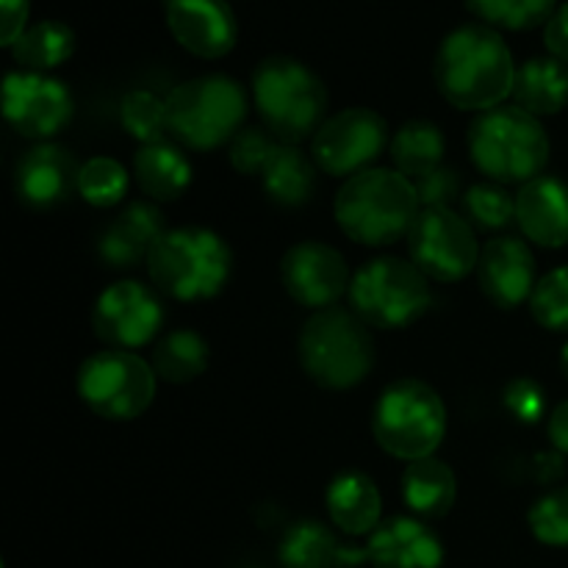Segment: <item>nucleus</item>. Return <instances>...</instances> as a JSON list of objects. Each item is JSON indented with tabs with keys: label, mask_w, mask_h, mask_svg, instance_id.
Here are the masks:
<instances>
[{
	"label": "nucleus",
	"mask_w": 568,
	"mask_h": 568,
	"mask_svg": "<svg viewBox=\"0 0 568 568\" xmlns=\"http://www.w3.org/2000/svg\"><path fill=\"white\" fill-rule=\"evenodd\" d=\"M433 75L449 105L483 114L514 94V53L494 28L460 26L438 48Z\"/></svg>",
	"instance_id": "nucleus-1"
},
{
	"label": "nucleus",
	"mask_w": 568,
	"mask_h": 568,
	"mask_svg": "<svg viewBox=\"0 0 568 568\" xmlns=\"http://www.w3.org/2000/svg\"><path fill=\"white\" fill-rule=\"evenodd\" d=\"M414 181L397 170L358 172L336 194V222L342 233L364 247H388L408 236L419 214Z\"/></svg>",
	"instance_id": "nucleus-2"
},
{
	"label": "nucleus",
	"mask_w": 568,
	"mask_h": 568,
	"mask_svg": "<svg viewBox=\"0 0 568 568\" xmlns=\"http://www.w3.org/2000/svg\"><path fill=\"white\" fill-rule=\"evenodd\" d=\"M469 153L477 170L499 186H525L541 178L549 136L541 120L519 105L483 111L469 128Z\"/></svg>",
	"instance_id": "nucleus-3"
},
{
	"label": "nucleus",
	"mask_w": 568,
	"mask_h": 568,
	"mask_svg": "<svg viewBox=\"0 0 568 568\" xmlns=\"http://www.w3.org/2000/svg\"><path fill=\"white\" fill-rule=\"evenodd\" d=\"M144 264L155 292L181 303H200L225 288L233 255L225 239L209 227H178L153 244Z\"/></svg>",
	"instance_id": "nucleus-4"
},
{
	"label": "nucleus",
	"mask_w": 568,
	"mask_h": 568,
	"mask_svg": "<svg viewBox=\"0 0 568 568\" xmlns=\"http://www.w3.org/2000/svg\"><path fill=\"white\" fill-rule=\"evenodd\" d=\"M253 98L266 131L283 144L314 139L325 125V83L297 59L272 55L261 61L253 72Z\"/></svg>",
	"instance_id": "nucleus-5"
},
{
	"label": "nucleus",
	"mask_w": 568,
	"mask_h": 568,
	"mask_svg": "<svg viewBox=\"0 0 568 568\" xmlns=\"http://www.w3.org/2000/svg\"><path fill=\"white\" fill-rule=\"evenodd\" d=\"M300 364L316 386L327 392H347L375 366V338L369 325L349 308L314 311L297 342Z\"/></svg>",
	"instance_id": "nucleus-6"
},
{
	"label": "nucleus",
	"mask_w": 568,
	"mask_h": 568,
	"mask_svg": "<svg viewBox=\"0 0 568 568\" xmlns=\"http://www.w3.org/2000/svg\"><path fill=\"white\" fill-rule=\"evenodd\" d=\"M247 94L227 75H200L166 94V125L178 144L197 153L233 142L244 128Z\"/></svg>",
	"instance_id": "nucleus-7"
},
{
	"label": "nucleus",
	"mask_w": 568,
	"mask_h": 568,
	"mask_svg": "<svg viewBox=\"0 0 568 568\" xmlns=\"http://www.w3.org/2000/svg\"><path fill=\"white\" fill-rule=\"evenodd\" d=\"M372 433L377 447L392 458L422 460L433 458L447 436V405L436 388L405 377L392 383L372 410Z\"/></svg>",
	"instance_id": "nucleus-8"
},
{
	"label": "nucleus",
	"mask_w": 568,
	"mask_h": 568,
	"mask_svg": "<svg viewBox=\"0 0 568 568\" xmlns=\"http://www.w3.org/2000/svg\"><path fill=\"white\" fill-rule=\"evenodd\" d=\"M349 311L375 331H403L427 314L430 277L414 261L383 258L361 266L349 283Z\"/></svg>",
	"instance_id": "nucleus-9"
},
{
	"label": "nucleus",
	"mask_w": 568,
	"mask_h": 568,
	"mask_svg": "<svg viewBox=\"0 0 568 568\" xmlns=\"http://www.w3.org/2000/svg\"><path fill=\"white\" fill-rule=\"evenodd\" d=\"M155 369L128 349L89 355L78 369V394L89 410L109 422L139 419L155 399Z\"/></svg>",
	"instance_id": "nucleus-10"
},
{
	"label": "nucleus",
	"mask_w": 568,
	"mask_h": 568,
	"mask_svg": "<svg viewBox=\"0 0 568 568\" xmlns=\"http://www.w3.org/2000/svg\"><path fill=\"white\" fill-rule=\"evenodd\" d=\"M410 261L430 281L458 283L477 270L480 244L475 227L453 209H419L408 231Z\"/></svg>",
	"instance_id": "nucleus-11"
},
{
	"label": "nucleus",
	"mask_w": 568,
	"mask_h": 568,
	"mask_svg": "<svg viewBox=\"0 0 568 568\" xmlns=\"http://www.w3.org/2000/svg\"><path fill=\"white\" fill-rule=\"evenodd\" d=\"M388 125L372 109H344L325 120L311 139V159L325 175L353 178L372 170L377 155L386 150Z\"/></svg>",
	"instance_id": "nucleus-12"
},
{
	"label": "nucleus",
	"mask_w": 568,
	"mask_h": 568,
	"mask_svg": "<svg viewBox=\"0 0 568 568\" xmlns=\"http://www.w3.org/2000/svg\"><path fill=\"white\" fill-rule=\"evenodd\" d=\"M164 325V305L150 286L120 281L105 288L92 308L94 336L111 349L148 347Z\"/></svg>",
	"instance_id": "nucleus-13"
},
{
	"label": "nucleus",
	"mask_w": 568,
	"mask_h": 568,
	"mask_svg": "<svg viewBox=\"0 0 568 568\" xmlns=\"http://www.w3.org/2000/svg\"><path fill=\"white\" fill-rule=\"evenodd\" d=\"M3 114L20 136L42 144L70 125L72 94L44 72H9L3 81Z\"/></svg>",
	"instance_id": "nucleus-14"
},
{
	"label": "nucleus",
	"mask_w": 568,
	"mask_h": 568,
	"mask_svg": "<svg viewBox=\"0 0 568 568\" xmlns=\"http://www.w3.org/2000/svg\"><path fill=\"white\" fill-rule=\"evenodd\" d=\"M283 288L305 308H333L349 292V266L336 247L325 242H300L281 261Z\"/></svg>",
	"instance_id": "nucleus-15"
},
{
	"label": "nucleus",
	"mask_w": 568,
	"mask_h": 568,
	"mask_svg": "<svg viewBox=\"0 0 568 568\" xmlns=\"http://www.w3.org/2000/svg\"><path fill=\"white\" fill-rule=\"evenodd\" d=\"M475 272L488 303L503 311H514L521 303H530L538 286L536 255H532L530 244L519 236L491 239L480 250Z\"/></svg>",
	"instance_id": "nucleus-16"
},
{
	"label": "nucleus",
	"mask_w": 568,
	"mask_h": 568,
	"mask_svg": "<svg viewBox=\"0 0 568 568\" xmlns=\"http://www.w3.org/2000/svg\"><path fill=\"white\" fill-rule=\"evenodd\" d=\"M166 26L197 59H222L236 48L239 26L227 0H166Z\"/></svg>",
	"instance_id": "nucleus-17"
},
{
	"label": "nucleus",
	"mask_w": 568,
	"mask_h": 568,
	"mask_svg": "<svg viewBox=\"0 0 568 568\" xmlns=\"http://www.w3.org/2000/svg\"><path fill=\"white\" fill-rule=\"evenodd\" d=\"M81 166L75 155L53 142H42L17 161V197L31 209H55L78 192Z\"/></svg>",
	"instance_id": "nucleus-18"
},
{
	"label": "nucleus",
	"mask_w": 568,
	"mask_h": 568,
	"mask_svg": "<svg viewBox=\"0 0 568 568\" xmlns=\"http://www.w3.org/2000/svg\"><path fill=\"white\" fill-rule=\"evenodd\" d=\"M366 560L375 568H442L444 544L416 516H392L366 541Z\"/></svg>",
	"instance_id": "nucleus-19"
},
{
	"label": "nucleus",
	"mask_w": 568,
	"mask_h": 568,
	"mask_svg": "<svg viewBox=\"0 0 568 568\" xmlns=\"http://www.w3.org/2000/svg\"><path fill=\"white\" fill-rule=\"evenodd\" d=\"M516 222L532 244L558 250L568 244V183L541 175L516 194Z\"/></svg>",
	"instance_id": "nucleus-20"
},
{
	"label": "nucleus",
	"mask_w": 568,
	"mask_h": 568,
	"mask_svg": "<svg viewBox=\"0 0 568 568\" xmlns=\"http://www.w3.org/2000/svg\"><path fill=\"white\" fill-rule=\"evenodd\" d=\"M164 233V216L155 203H131L105 227L98 242V253L114 270H131L148 261L150 250Z\"/></svg>",
	"instance_id": "nucleus-21"
},
{
	"label": "nucleus",
	"mask_w": 568,
	"mask_h": 568,
	"mask_svg": "<svg viewBox=\"0 0 568 568\" xmlns=\"http://www.w3.org/2000/svg\"><path fill=\"white\" fill-rule=\"evenodd\" d=\"M325 505L333 525L347 536H372L381 525V491L364 471H342L333 477L325 494Z\"/></svg>",
	"instance_id": "nucleus-22"
},
{
	"label": "nucleus",
	"mask_w": 568,
	"mask_h": 568,
	"mask_svg": "<svg viewBox=\"0 0 568 568\" xmlns=\"http://www.w3.org/2000/svg\"><path fill=\"white\" fill-rule=\"evenodd\" d=\"M403 503L416 519L436 521L453 510L455 497H458V480L455 471L438 458L410 460L403 471Z\"/></svg>",
	"instance_id": "nucleus-23"
},
{
	"label": "nucleus",
	"mask_w": 568,
	"mask_h": 568,
	"mask_svg": "<svg viewBox=\"0 0 568 568\" xmlns=\"http://www.w3.org/2000/svg\"><path fill=\"white\" fill-rule=\"evenodd\" d=\"M283 568H342L355 566L366 558V552L342 547L338 538L322 521H297L283 536L281 549Z\"/></svg>",
	"instance_id": "nucleus-24"
},
{
	"label": "nucleus",
	"mask_w": 568,
	"mask_h": 568,
	"mask_svg": "<svg viewBox=\"0 0 568 568\" xmlns=\"http://www.w3.org/2000/svg\"><path fill=\"white\" fill-rule=\"evenodd\" d=\"M133 178L153 203H172L192 183V164L186 153L166 139L139 150L133 159Z\"/></svg>",
	"instance_id": "nucleus-25"
},
{
	"label": "nucleus",
	"mask_w": 568,
	"mask_h": 568,
	"mask_svg": "<svg viewBox=\"0 0 568 568\" xmlns=\"http://www.w3.org/2000/svg\"><path fill=\"white\" fill-rule=\"evenodd\" d=\"M514 100L532 116H552L568 105V64L555 55L530 59L516 70Z\"/></svg>",
	"instance_id": "nucleus-26"
},
{
	"label": "nucleus",
	"mask_w": 568,
	"mask_h": 568,
	"mask_svg": "<svg viewBox=\"0 0 568 568\" xmlns=\"http://www.w3.org/2000/svg\"><path fill=\"white\" fill-rule=\"evenodd\" d=\"M316 161L305 155L297 144H277L272 159L261 172V186L270 194L272 203L297 209L311 200L316 189Z\"/></svg>",
	"instance_id": "nucleus-27"
},
{
	"label": "nucleus",
	"mask_w": 568,
	"mask_h": 568,
	"mask_svg": "<svg viewBox=\"0 0 568 568\" xmlns=\"http://www.w3.org/2000/svg\"><path fill=\"white\" fill-rule=\"evenodd\" d=\"M444 150H447V139H444L442 128L430 120L405 122L392 136V144H388V155H392L394 166L408 181H416V178L438 170L444 161Z\"/></svg>",
	"instance_id": "nucleus-28"
},
{
	"label": "nucleus",
	"mask_w": 568,
	"mask_h": 568,
	"mask_svg": "<svg viewBox=\"0 0 568 568\" xmlns=\"http://www.w3.org/2000/svg\"><path fill=\"white\" fill-rule=\"evenodd\" d=\"M153 369L161 381L172 386L192 383L209 369V342L194 331H172L155 342Z\"/></svg>",
	"instance_id": "nucleus-29"
},
{
	"label": "nucleus",
	"mask_w": 568,
	"mask_h": 568,
	"mask_svg": "<svg viewBox=\"0 0 568 568\" xmlns=\"http://www.w3.org/2000/svg\"><path fill=\"white\" fill-rule=\"evenodd\" d=\"M9 50L22 70H55V67H61L72 53H75V33H72V28L64 26V22L44 20L26 28L22 37L17 39Z\"/></svg>",
	"instance_id": "nucleus-30"
},
{
	"label": "nucleus",
	"mask_w": 568,
	"mask_h": 568,
	"mask_svg": "<svg viewBox=\"0 0 568 568\" xmlns=\"http://www.w3.org/2000/svg\"><path fill=\"white\" fill-rule=\"evenodd\" d=\"M120 122L128 136L142 142V148L144 144L166 142V136H170V125H166V98H159L150 89H133V92H128L122 98Z\"/></svg>",
	"instance_id": "nucleus-31"
},
{
	"label": "nucleus",
	"mask_w": 568,
	"mask_h": 568,
	"mask_svg": "<svg viewBox=\"0 0 568 568\" xmlns=\"http://www.w3.org/2000/svg\"><path fill=\"white\" fill-rule=\"evenodd\" d=\"M558 0H466L469 11L480 17L483 26L505 31H527L547 26Z\"/></svg>",
	"instance_id": "nucleus-32"
},
{
	"label": "nucleus",
	"mask_w": 568,
	"mask_h": 568,
	"mask_svg": "<svg viewBox=\"0 0 568 568\" xmlns=\"http://www.w3.org/2000/svg\"><path fill=\"white\" fill-rule=\"evenodd\" d=\"M131 186V175L125 166L109 155H94L81 166V178H78V194L87 200L94 209H111V205L122 203Z\"/></svg>",
	"instance_id": "nucleus-33"
},
{
	"label": "nucleus",
	"mask_w": 568,
	"mask_h": 568,
	"mask_svg": "<svg viewBox=\"0 0 568 568\" xmlns=\"http://www.w3.org/2000/svg\"><path fill=\"white\" fill-rule=\"evenodd\" d=\"M464 216L477 231H503L516 220V197L499 183H475L464 194Z\"/></svg>",
	"instance_id": "nucleus-34"
},
{
	"label": "nucleus",
	"mask_w": 568,
	"mask_h": 568,
	"mask_svg": "<svg viewBox=\"0 0 568 568\" xmlns=\"http://www.w3.org/2000/svg\"><path fill=\"white\" fill-rule=\"evenodd\" d=\"M530 314L547 331L568 333V266H560L538 281L530 297Z\"/></svg>",
	"instance_id": "nucleus-35"
},
{
	"label": "nucleus",
	"mask_w": 568,
	"mask_h": 568,
	"mask_svg": "<svg viewBox=\"0 0 568 568\" xmlns=\"http://www.w3.org/2000/svg\"><path fill=\"white\" fill-rule=\"evenodd\" d=\"M532 536L547 547H568V486L544 494L527 514Z\"/></svg>",
	"instance_id": "nucleus-36"
},
{
	"label": "nucleus",
	"mask_w": 568,
	"mask_h": 568,
	"mask_svg": "<svg viewBox=\"0 0 568 568\" xmlns=\"http://www.w3.org/2000/svg\"><path fill=\"white\" fill-rule=\"evenodd\" d=\"M277 139L272 136L270 131L264 128H242L236 133V139L231 142V164L239 175H250V178H261L264 172L266 161L272 159L277 148Z\"/></svg>",
	"instance_id": "nucleus-37"
},
{
	"label": "nucleus",
	"mask_w": 568,
	"mask_h": 568,
	"mask_svg": "<svg viewBox=\"0 0 568 568\" xmlns=\"http://www.w3.org/2000/svg\"><path fill=\"white\" fill-rule=\"evenodd\" d=\"M503 403L521 425H536L547 414V394L530 377H516L505 386Z\"/></svg>",
	"instance_id": "nucleus-38"
},
{
	"label": "nucleus",
	"mask_w": 568,
	"mask_h": 568,
	"mask_svg": "<svg viewBox=\"0 0 568 568\" xmlns=\"http://www.w3.org/2000/svg\"><path fill=\"white\" fill-rule=\"evenodd\" d=\"M416 197L422 209H453L455 200L460 197V178L453 166H438L427 175L414 181Z\"/></svg>",
	"instance_id": "nucleus-39"
},
{
	"label": "nucleus",
	"mask_w": 568,
	"mask_h": 568,
	"mask_svg": "<svg viewBox=\"0 0 568 568\" xmlns=\"http://www.w3.org/2000/svg\"><path fill=\"white\" fill-rule=\"evenodd\" d=\"M31 0H0V44L11 48L22 37Z\"/></svg>",
	"instance_id": "nucleus-40"
},
{
	"label": "nucleus",
	"mask_w": 568,
	"mask_h": 568,
	"mask_svg": "<svg viewBox=\"0 0 568 568\" xmlns=\"http://www.w3.org/2000/svg\"><path fill=\"white\" fill-rule=\"evenodd\" d=\"M544 44L555 59L568 64V3L560 6L544 26Z\"/></svg>",
	"instance_id": "nucleus-41"
},
{
	"label": "nucleus",
	"mask_w": 568,
	"mask_h": 568,
	"mask_svg": "<svg viewBox=\"0 0 568 568\" xmlns=\"http://www.w3.org/2000/svg\"><path fill=\"white\" fill-rule=\"evenodd\" d=\"M547 436H549V442H552V447L558 449V453L568 455V399H566V403H560L558 408L549 414Z\"/></svg>",
	"instance_id": "nucleus-42"
},
{
	"label": "nucleus",
	"mask_w": 568,
	"mask_h": 568,
	"mask_svg": "<svg viewBox=\"0 0 568 568\" xmlns=\"http://www.w3.org/2000/svg\"><path fill=\"white\" fill-rule=\"evenodd\" d=\"M560 369H564L566 381H568V344L564 347V355H560Z\"/></svg>",
	"instance_id": "nucleus-43"
}]
</instances>
